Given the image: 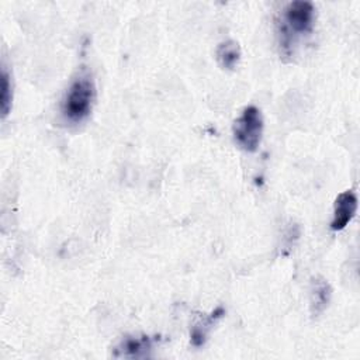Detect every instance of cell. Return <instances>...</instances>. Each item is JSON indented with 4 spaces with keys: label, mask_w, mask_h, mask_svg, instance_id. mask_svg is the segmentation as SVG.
Masks as SVG:
<instances>
[{
    "label": "cell",
    "mask_w": 360,
    "mask_h": 360,
    "mask_svg": "<svg viewBox=\"0 0 360 360\" xmlns=\"http://www.w3.org/2000/svg\"><path fill=\"white\" fill-rule=\"evenodd\" d=\"M96 100V84L91 75L83 69L70 82L62 103L60 114L69 124H80L89 118Z\"/></svg>",
    "instance_id": "cell-1"
},
{
    "label": "cell",
    "mask_w": 360,
    "mask_h": 360,
    "mask_svg": "<svg viewBox=\"0 0 360 360\" xmlns=\"http://www.w3.org/2000/svg\"><path fill=\"white\" fill-rule=\"evenodd\" d=\"M315 21V8L311 1L297 0L288 3L278 22V38L281 51L290 56L298 37L312 32Z\"/></svg>",
    "instance_id": "cell-2"
},
{
    "label": "cell",
    "mask_w": 360,
    "mask_h": 360,
    "mask_svg": "<svg viewBox=\"0 0 360 360\" xmlns=\"http://www.w3.org/2000/svg\"><path fill=\"white\" fill-rule=\"evenodd\" d=\"M232 134L236 145L245 152H255L262 141L263 117L256 105H248L235 120Z\"/></svg>",
    "instance_id": "cell-3"
},
{
    "label": "cell",
    "mask_w": 360,
    "mask_h": 360,
    "mask_svg": "<svg viewBox=\"0 0 360 360\" xmlns=\"http://www.w3.org/2000/svg\"><path fill=\"white\" fill-rule=\"evenodd\" d=\"M357 210V195L352 190L340 193L333 204V215L330 221L332 231H342L354 217Z\"/></svg>",
    "instance_id": "cell-4"
},
{
    "label": "cell",
    "mask_w": 360,
    "mask_h": 360,
    "mask_svg": "<svg viewBox=\"0 0 360 360\" xmlns=\"http://www.w3.org/2000/svg\"><path fill=\"white\" fill-rule=\"evenodd\" d=\"M153 347V342L149 336H127L114 350V357L141 359L148 357Z\"/></svg>",
    "instance_id": "cell-5"
},
{
    "label": "cell",
    "mask_w": 360,
    "mask_h": 360,
    "mask_svg": "<svg viewBox=\"0 0 360 360\" xmlns=\"http://www.w3.org/2000/svg\"><path fill=\"white\" fill-rule=\"evenodd\" d=\"M332 288L329 283L322 277H315L311 281V314L318 316L322 314L330 302Z\"/></svg>",
    "instance_id": "cell-6"
},
{
    "label": "cell",
    "mask_w": 360,
    "mask_h": 360,
    "mask_svg": "<svg viewBox=\"0 0 360 360\" xmlns=\"http://www.w3.org/2000/svg\"><path fill=\"white\" fill-rule=\"evenodd\" d=\"M225 314L222 307H218L212 314H210L208 316H204L202 319H200L191 329V343L197 347L202 346L207 340V336L212 328V325Z\"/></svg>",
    "instance_id": "cell-7"
},
{
    "label": "cell",
    "mask_w": 360,
    "mask_h": 360,
    "mask_svg": "<svg viewBox=\"0 0 360 360\" xmlns=\"http://www.w3.org/2000/svg\"><path fill=\"white\" fill-rule=\"evenodd\" d=\"M217 59L222 69H226V70L235 69L240 59V48L238 42L232 39L221 42L217 48Z\"/></svg>",
    "instance_id": "cell-8"
},
{
    "label": "cell",
    "mask_w": 360,
    "mask_h": 360,
    "mask_svg": "<svg viewBox=\"0 0 360 360\" xmlns=\"http://www.w3.org/2000/svg\"><path fill=\"white\" fill-rule=\"evenodd\" d=\"M11 103H13L11 80H10V75L7 72V68L3 66V69H1V94H0V110H1V117L3 118H6L7 114L10 112Z\"/></svg>",
    "instance_id": "cell-9"
}]
</instances>
